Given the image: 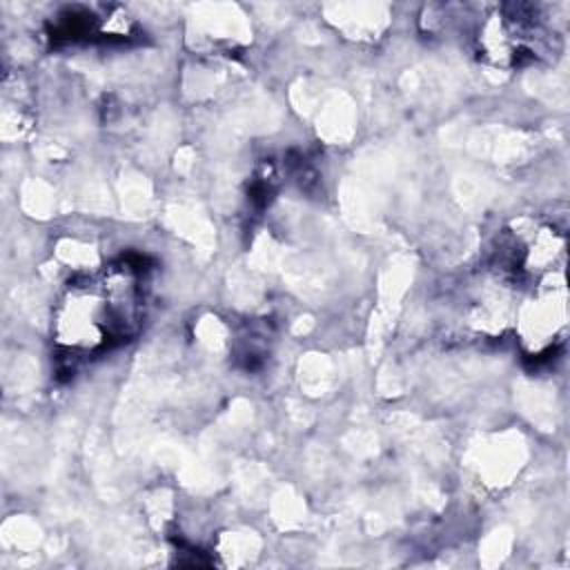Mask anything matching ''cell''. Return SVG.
<instances>
[{
    "instance_id": "obj_1",
    "label": "cell",
    "mask_w": 570,
    "mask_h": 570,
    "mask_svg": "<svg viewBox=\"0 0 570 570\" xmlns=\"http://www.w3.org/2000/svg\"><path fill=\"white\" fill-rule=\"evenodd\" d=\"M142 272L131 258L71 281L56 307V341L73 354L100 352L127 341L142 314Z\"/></svg>"
}]
</instances>
